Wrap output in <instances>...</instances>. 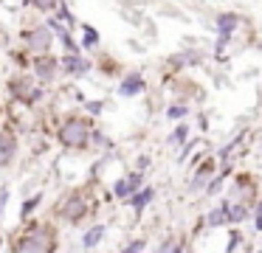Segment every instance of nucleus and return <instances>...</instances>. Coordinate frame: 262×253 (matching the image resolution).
Here are the masks:
<instances>
[{"label":"nucleus","instance_id":"1","mask_svg":"<svg viewBox=\"0 0 262 253\" xmlns=\"http://www.w3.org/2000/svg\"><path fill=\"white\" fill-rule=\"evenodd\" d=\"M85 141H88V129L82 121H68L59 129V144L68 146V149H79V146H85Z\"/></svg>","mask_w":262,"mask_h":253},{"label":"nucleus","instance_id":"2","mask_svg":"<svg viewBox=\"0 0 262 253\" xmlns=\"http://www.w3.org/2000/svg\"><path fill=\"white\" fill-rule=\"evenodd\" d=\"M26 39H29V45L34 51H48V48H51V42H54V37H51L48 28H37V31L26 34Z\"/></svg>","mask_w":262,"mask_h":253},{"label":"nucleus","instance_id":"3","mask_svg":"<svg viewBox=\"0 0 262 253\" xmlns=\"http://www.w3.org/2000/svg\"><path fill=\"white\" fill-rule=\"evenodd\" d=\"M14 152H17V141L12 138L9 132H0V166L14 160Z\"/></svg>","mask_w":262,"mask_h":253},{"label":"nucleus","instance_id":"4","mask_svg":"<svg viewBox=\"0 0 262 253\" xmlns=\"http://www.w3.org/2000/svg\"><path fill=\"white\" fill-rule=\"evenodd\" d=\"M82 214H85V200L74 194V197H71V200L62 205V217H65V219H71V222H76V219H79Z\"/></svg>","mask_w":262,"mask_h":253},{"label":"nucleus","instance_id":"5","mask_svg":"<svg viewBox=\"0 0 262 253\" xmlns=\"http://www.w3.org/2000/svg\"><path fill=\"white\" fill-rule=\"evenodd\" d=\"M54 71H57V59H51V56H46V59H37V79H42V82H51V79H54Z\"/></svg>","mask_w":262,"mask_h":253},{"label":"nucleus","instance_id":"6","mask_svg":"<svg viewBox=\"0 0 262 253\" xmlns=\"http://www.w3.org/2000/svg\"><path fill=\"white\" fill-rule=\"evenodd\" d=\"M138 183H141V174H133L130 180H119V183H116V194H119V197H130L133 191L138 189Z\"/></svg>","mask_w":262,"mask_h":253},{"label":"nucleus","instance_id":"7","mask_svg":"<svg viewBox=\"0 0 262 253\" xmlns=\"http://www.w3.org/2000/svg\"><path fill=\"white\" fill-rule=\"evenodd\" d=\"M17 250H26V253H31V250H48V245L42 242V236H26L23 242H17Z\"/></svg>","mask_w":262,"mask_h":253},{"label":"nucleus","instance_id":"8","mask_svg":"<svg viewBox=\"0 0 262 253\" xmlns=\"http://www.w3.org/2000/svg\"><path fill=\"white\" fill-rule=\"evenodd\" d=\"M141 90H144L141 76H130V79H127V82L119 87V93H121V96H136V93H141Z\"/></svg>","mask_w":262,"mask_h":253},{"label":"nucleus","instance_id":"9","mask_svg":"<svg viewBox=\"0 0 262 253\" xmlns=\"http://www.w3.org/2000/svg\"><path fill=\"white\" fill-rule=\"evenodd\" d=\"M237 14H220L217 17V28H220V34H231L234 28H237Z\"/></svg>","mask_w":262,"mask_h":253},{"label":"nucleus","instance_id":"10","mask_svg":"<svg viewBox=\"0 0 262 253\" xmlns=\"http://www.w3.org/2000/svg\"><path fill=\"white\" fill-rule=\"evenodd\" d=\"M102 236H104V225H96V228H91V231L85 234V239H82V247H96Z\"/></svg>","mask_w":262,"mask_h":253},{"label":"nucleus","instance_id":"11","mask_svg":"<svg viewBox=\"0 0 262 253\" xmlns=\"http://www.w3.org/2000/svg\"><path fill=\"white\" fill-rule=\"evenodd\" d=\"M152 194H155V191H152V189H141V191H138V194H136V197H133V194H130V202H133V208H136V211H141V208H144V205H147V202H149V200H152Z\"/></svg>","mask_w":262,"mask_h":253},{"label":"nucleus","instance_id":"12","mask_svg":"<svg viewBox=\"0 0 262 253\" xmlns=\"http://www.w3.org/2000/svg\"><path fill=\"white\" fill-rule=\"evenodd\" d=\"M62 65L68 67V71H74V73H82V71H88V62H82L79 56H65V59H62Z\"/></svg>","mask_w":262,"mask_h":253},{"label":"nucleus","instance_id":"13","mask_svg":"<svg viewBox=\"0 0 262 253\" xmlns=\"http://www.w3.org/2000/svg\"><path fill=\"white\" fill-rule=\"evenodd\" d=\"M226 214H228L226 208H220V211H211V217H209V225H223V222L228 219Z\"/></svg>","mask_w":262,"mask_h":253},{"label":"nucleus","instance_id":"14","mask_svg":"<svg viewBox=\"0 0 262 253\" xmlns=\"http://www.w3.org/2000/svg\"><path fill=\"white\" fill-rule=\"evenodd\" d=\"M82 31H85V45H96L99 42V34L93 31L91 26H82Z\"/></svg>","mask_w":262,"mask_h":253},{"label":"nucleus","instance_id":"15","mask_svg":"<svg viewBox=\"0 0 262 253\" xmlns=\"http://www.w3.org/2000/svg\"><path fill=\"white\" fill-rule=\"evenodd\" d=\"M226 211L231 214L228 219H234V222H243V219H245V208L243 205H239V208H226Z\"/></svg>","mask_w":262,"mask_h":253},{"label":"nucleus","instance_id":"16","mask_svg":"<svg viewBox=\"0 0 262 253\" xmlns=\"http://www.w3.org/2000/svg\"><path fill=\"white\" fill-rule=\"evenodd\" d=\"M31 3L37 6V9H42V11H48V9H54L57 6V0H31Z\"/></svg>","mask_w":262,"mask_h":253},{"label":"nucleus","instance_id":"17","mask_svg":"<svg viewBox=\"0 0 262 253\" xmlns=\"http://www.w3.org/2000/svg\"><path fill=\"white\" fill-rule=\"evenodd\" d=\"M166 116H169V118H183V116H186V107H169Z\"/></svg>","mask_w":262,"mask_h":253},{"label":"nucleus","instance_id":"18","mask_svg":"<svg viewBox=\"0 0 262 253\" xmlns=\"http://www.w3.org/2000/svg\"><path fill=\"white\" fill-rule=\"evenodd\" d=\"M40 200H42V197H40V194H37V197H31V200H29V202H26V205H23V214H29V211H31V208H34V205H37V202H40Z\"/></svg>","mask_w":262,"mask_h":253},{"label":"nucleus","instance_id":"19","mask_svg":"<svg viewBox=\"0 0 262 253\" xmlns=\"http://www.w3.org/2000/svg\"><path fill=\"white\" fill-rule=\"evenodd\" d=\"M186 132H189L186 127H178V129H175V141H183V138H186Z\"/></svg>","mask_w":262,"mask_h":253},{"label":"nucleus","instance_id":"20","mask_svg":"<svg viewBox=\"0 0 262 253\" xmlns=\"http://www.w3.org/2000/svg\"><path fill=\"white\" fill-rule=\"evenodd\" d=\"M88 110H91V112H102V104H99V101H91V104H88Z\"/></svg>","mask_w":262,"mask_h":253},{"label":"nucleus","instance_id":"21","mask_svg":"<svg viewBox=\"0 0 262 253\" xmlns=\"http://www.w3.org/2000/svg\"><path fill=\"white\" fill-rule=\"evenodd\" d=\"M127 250H144V242H133V245H127Z\"/></svg>","mask_w":262,"mask_h":253},{"label":"nucleus","instance_id":"22","mask_svg":"<svg viewBox=\"0 0 262 253\" xmlns=\"http://www.w3.org/2000/svg\"><path fill=\"white\" fill-rule=\"evenodd\" d=\"M256 228L262 231V205H259V214H256Z\"/></svg>","mask_w":262,"mask_h":253},{"label":"nucleus","instance_id":"23","mask_svg":"<svg viewBox=\"0 0 262 253\" xmlns=\"http://www.w3.org/2000/svg\"><path fill=\"white\" fill-rule=\"evenodd\" d=\"M3 202H6V191H0V208H3Z\"/></svg>","mask_w":262,"mask_h":253},{"label":"nucleus","instance_id":"24","mask_svg":"<svg viewBox=\"0 0 262 253\" xmlns=\"http://www.w3.org/2000/svg\"><path fill=\"white\" fill-rule=\"evenodd\" d=\"M26 3H29V0H26Z\"/></svg>","mask_w":262,"mask_h":253}]
</instances>
